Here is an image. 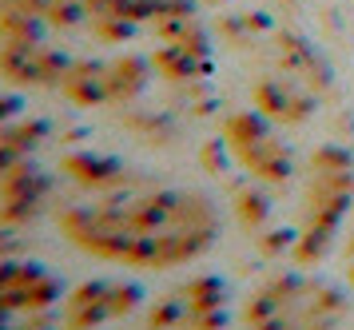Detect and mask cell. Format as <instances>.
Returning <instances> with one entry per match:
<instances>
[{
  "label": "cell",
  "instance_id": "1",
  "mask_svg": "<svg viewBox=\"0 0 354 330\" xmlns=\"http://www.w3.org/2000/svg\"><path fill=\"white\" fill-rule=\"evenodd\" d=\"M60 88H64L68 100H76V104H104V100H112L108 95V64H92V60H80L72 64L60 80Z\"/></svg>",
  "mask_w": 354,
  "mask_h": 330
},
{
  "label": "cell",
  "instance_id": "7",
  "mask_svg": "<svg viewBox=\"0 0 354 330\" xmlns=\"http://www.w3.org/2000/svg\"><path fill=\"white\" fill-rule=\"evenodd\" d=\"M64 172L76 175L88 187H104V183H115L120 179V159L96 156V152H76V156L64 159Z\"/></svg>",
  "mask_w": 354,
  "mask_h": 330
},
{
  "label": "cell",
  "instance_id": "6",
  "mask_svg": "<svg viewBox=\"0 0 354 330\" xmlns=\"http://www.w3.org/2000/svg\"><path fill=\"white\" fill-rule=\"evenodd\" d=\"M147 68H151V64H147L144 56L112 60L108 64V95H112V100H131V95H140L144 84H147Z\"/></svg>",
  "mask_w": 354,
  "mask_h": 330
},
{
  "label": "cell",
  "instance_id": "5",
  "mask_svg": "<svg viewBox=\"0 0 354 330\" xmlns=\"http://www.w3.org/2000/svg\"><path fill=\"white\" fill-rule=\"evenodd\" d=\"M151 64H156L167 80H195V76H207L211 72V56H199V52H192L187 44L160 48V52L151 56Z\"/></svg>",
  "mask_w": 354,
  "mask_h": 330
},
{
  "label": "cell",
  "instance_id": "3",
  "mask_svg": "<svg viewBox=\"0 0 354 330\" xmlns=\"http://www.w3.org/2000/svg\"><path fill=\"white\" fill-rule=\"evenodd\" d=\"M255 104L267 120H303L310 111V95H299L283 80H267V84H259Z\"/></svg>",
  "mask_w": 354,
  "mask_h": 330
},
{
  "label": "cell",
  "instance_id": "22",
  "mask_svg": "<svg viewBox=\"0 0 354 330\" xmlns=\"http://www.w3.org/2000/svg\"><path fill=\"white\" fill-rule=\"evenodd\" d=\"M351 279H354V271H351Z\"/></svg>",
  "mask_w": 354,
  "mask_h": 330
},
{
  "label": "cell",
  "instance_id": "13",
  "mask_svg": "<svg viewBox=\"0 0 354 330\" xmlns=\"http://www.w3.org/2000/svg\"><path fill=\"white\" fill-rule=\"evenodd\" d=\"M239 219L247 227H263V223L271 219V199L263 195V191H243L239 195Z\"/></svg>",
  "mask_w": 354,
  "mask_h": 330
},
{
  "label": "cell",
  "instance_id": "10",
  "mask_svg": "<svg viewBox=\"0 0 354 330\" xmlns=\"http://www.w3.org/2000/svg\"><path fill=\"white\" fill-rule=\"evenodd\" d=\"M267 136H271V124H267V116H259V111H239V116L227 120V143H231L235 156L247 152V147H255V143L267 140Z\"/></svg>",
  "mask_w": 354,
  "mask_h": 330
},
{
  "label": "cell",
  "instance_id": "4",
  "mask_svg": "<svg viewBox=\"0 0 354 330\" xmlns=\"http://www.w3.org/2000/svg\"><path fill=\"white\" fill-rule=\"evenodd\" d=\"M239 159H243V167H251L259 179H271V183H279V179H287V175H290L287 147H283V143H274L271 136H267V140H259L255 147L239 152Z\"/></svg>",
  "mask_w": 354,
  "mask_h": 330
},
{
  "label": "cell",
  "instance_id": "14",
  "mask_svg": "<svg viewBox=\"0 0 354 330\" xmlns=\"http://www.w3.org/2000/svg\"><path fill=\"white\" fill-rule=\"evenodd\" d=\"M140 299H144L140 283H112V291H108V311H112V318L128 315V311L140 306Z\"/></svg>",
  "mask_w": 354,
  "mask_h": 330
},
{
  "label": "cell",
  "instance_id": "15",
  "mask_svg": "<svg viewBox=\"0 0 354 330\" xmlns=\"http://www.w3.org/2000/svg\"><path fill=\"white\" fill-rule=\"evenodd\" d=\"M60 299V279H52L48 271L28 286V311H48L52 302Z\"/></svg>",
  "mask_w": 354,
  "mask_h": 330
},
{
  "label": "cell",
  "instance_id": "12",
  "mask_svg": "<svg viewBox=\"0 0 354 330\" xmlns=\"http://www.w3.org/2000/svg\"><path fill=\"white\" fill-rule=\"evenodd\" d=\"M330 239H335V227H322V223H310L299 243H295V255H299V263H319L322 255L330 251Z\"/></svg>",
  "mask_w": 354,
  "mask_h": 330
},
{
  "label": "cell",
  "instance_id": "17",
  "mask_svg": "<svg viewBox=\"0 0 354 330\" xmlns=\"http://www.w3.org/2000/svg\"><path fill=\"white\" fill-rule=\"evenodd\" d=\"M295 243H299V235H295L290 227H274V231H267V235L259 239V251H263V255L295 251Z\"/></svg>",
  "mask_w": 354,
  "mask_h": 330
},
{
  "label": "cell",
  "instance_id": "2",
  "mask_svg": "<svg viewBox=\"0 0 354 330\" xmlns=\"http://www.w3.org/2000/svg\"><path fill=\"white\" fill-rule=\"evenodd\" d=\"M108 291H112V283H84L80 291L64 302L68 327L72 330H88V327L108 322V318H112V311H108Z\"/></svg>",
  "mask_w": 354,
  "mask_h": 330
},
{
  "label": "cell",
  "instance_id": "9",
  "mask_svg": "<svg viewBox=\"0 0 354 330\" xmlns=\"http://www.w3.org/2000/svg\"><path fill=\"white\" fill-rule=\"evenodd\" d=\"M40 36H44V24L32 12L12 8V12L0 16V44L4 48H32L40 44Z\"/></svg>",
  "mask_w": 354,
  "mask_h": 330
},
{
  "label": "cell",
  "instance_id": "18",
  "mask_svg": "<svg viewBox=\"0 0 354 330\" xmlns=\"http://www.w3.org/2000/svg\"><path fill=\"white\" fill-rule=\"evenodd\" d=\"M32 215H36L32 199H4V207H0V223H24Z\"/></svg>",
  "mask_w": 354,
  "mask_h": 330
},
{
  "label": "cell",
  "instance_id": "23",
  "mask_svg": "<svg viewBox=\"0 0 354 330\" xmlns=\"http://www.w3.org/2000/svg\"><path fill=\"white\" fill-rule=\"evenodd\" d=\"M351 251H354V243H351Z\"/></svg>",
  "mask_w": 354,
  "mask_h": 330
},
{
  "label": "cell",
  "instance_id": "19",
  "mask_svg": "<svg viewBox=\"0 0 354 330\" xmlns=\"http://www.w3.org/2000/svg\"><path fill=\"white\" fill-rule=\"evenodd\" d=\"M183 318V306L179 302H160L156 311H151V327L163 330V327H171V322H179Z\"/></svg>",
  "mask_w": 354,
  "mask_h": 330
},
{
  "label": "cell",
  "instance_id": "11",
  "mask_svg": "<svg viewBox=\"0 0 354 330\" xmlns=\"http://www.w3.org/2000/svg\"><path fill=\"white\" fill-rule=\"evenodd\" d=\"M223 295H227V286L219 279H211V275L207 279H192L187 291H183L192 315H199V311H223Z\"/></svg>",
  "mask_w": 354,
  "mask_h": 330
},
{
  "label": "cell",
  "instance_id": "8",
  "mask_svg": "<svg viewBox=\"0 0 354 330\" xmlns=\"http://www.w3.org/2000/svg\"><path fill=\"white\" fill-rule=\"evenodd\" d=\"M48 187H52V179L44 172H36L28 159L17 163L12 172L0 179V195H4V199H32V203H40V199L48 195Z\"/></svg>",
  "mask_w": 354,
  "mask_h": 330
},
{
  "label": "cell",
  "instance_id": "20",
  "mask_svg": "<svg viewBox=\"0 0 354 330\" xmlns=\"http://www.w3.org/2000/svg\"><path fill=\"white\" fill-rule=\"evenodd\" d=\"M227 147H231V143H207V147H203V163H207L211 172H223L227 163H231V156H227Z\"/></svg>",
  "mask_w": 354,
  "mask_h": 330
},
{
  "label": "cell",
  "instance_id": "21",
  "mask_svg": "<svg viewBox=\"0 0 354 330\" xmlns=\"http://www.w3.org/2000/svg\"><path fill=\"white\" fill-rule=\"evenodd\" d=\"M17 111H20V100H17V95H0V124H8Z\"/></svg>",
  "mask_w": 354,
  "mask_h": 330
},
{
  "label": "cell",
  "instance_id": "16",
  "mask_svg": "<svg viewBox=\"0 0 354 330\" xmlns=\"http://www.w3.org/2000/svg\"><path fill=\"white\" fill-rule=\"evenodd\" d=\"M310 167H315L319 175H326V172H351V156H346V147L326 143V147H319V152H315Z\"/></svg>",
  "mask_w": 354,
  "mask_h": 330
}]
</instances>
